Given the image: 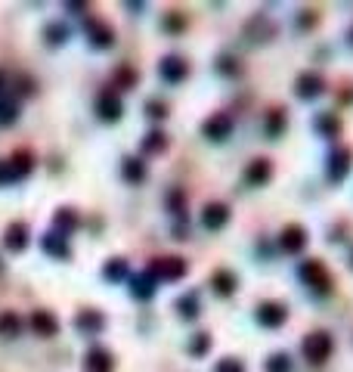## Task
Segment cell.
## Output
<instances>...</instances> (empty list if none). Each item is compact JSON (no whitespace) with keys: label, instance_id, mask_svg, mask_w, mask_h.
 <instances>
[{"label":"cell","instance_id":"1","mask_svg":"<svg viewBox=\"0 0 353 372\" xmlns=\"http://www.w3.org/2000/svg\"><path fill=\"white\" fill-rule=\"evenodd\" d=\"M332 353V335L328 332H313L303 338V357L310 360L313 366H322Z\"/></svg>","mask_w":353,"mask_h":372},{"label":"cell","instance_id":"2","mask_svg":"<svg viewBox=\"0 0 353 372\" xmlns=\"http://www.w3.org/2000/svg\"><path fill=\"white\" fill-rule=\"evenodd\" d=\"M149 273H152L155 279H164V282H177V279L186 276V260L183 258H158L152 267H149Z\"/></svg>","mask_w":353,"mask_h":372},{"label":"cell","instance_id":"3","mask_svg":"<svg viewBox=\"0 0 353 372\" xmlns=\"http://www.w3.org/2000/svg\"><path fill=\"white\" fill-rule=\"evenodd\" d=\"M301 279L310 285V289H316V291H319V295H325V291H328V285H332V282H328V273H325V267H322L319 260H313V258H310V260H303V264H301Z\"/></svg>","mask_w":353,"mask_h":372},{"label":"cell","instance_id":"4","mask_svg":"<svg viewBox=\"0 0 353 372\" xmlns=\"http://www.w3.org/2000/svg\"><path fill=\"white\" fill-rule=\"evenodd\" d=\"M285 320H288V307H285V304H279V301H264V304L257 307V322H260V326L279 329Z\"/></svg>","mask_w":353,"mask_h":372},{"label":"cell","instance_id":"5","mask_svg":"<svg viewBox=\"0 0 353 372\" xmlns=\"http://www.w3.org/2000/svg\"><path fill=\"white\" fill-rule=\"evenodd\" d=\"M158 74L167 84H180V81H186V74H189V65H186V59H180V56H164L158 65Z\"/></svg>","mask_w":353,"mask_h":372},{"label":"cell","instance_id":"6","mask_svg":"<svg viewBox=\"0 0 353 372\" xmlns=\"http://www.w3.org/2000/svg\"><path fill=\"white\" fill-rule=\"evenodd\" d=\"M202 130L208 140H226V136L233 134V118H229L226 112H217V115H211L208 121L202 124Z\"/></svg>","mask_w":353,"mask_h":372},{"label":"cell","instance_id":"7","mask_svg":"<svg viewBox=\"0 0 353 372\" xmlns=\"http://www.w3.org/2000/svg\"><path fill=\"white\" fill-rule=\"evenodd\" d=\"M279 245H282V251L297 254L303 245H307V229L297 227V223H288V227L282 229V236H279Z\"/></svg>","mask_w":353,"mask_h":372},{"label":"cell","instance_id":"8","mask_svg":"<svg viewBox=\"0 0 353 372\" xmlns=\"http://www.w3.org/2000/svg\"><path fill=\"white\" fill-rule=\"evenodd\" d=\"M96 112L103 121H118L121 118V96L115 90H103L96 99Z\"/></svg>","mask_w":353,"mask_h":372},{"label":"cell","instance_id":"9","mask_svg":"<svg viewBox=\"0 0 353 372\" xmlns=\"http://www.w3.org/2000/svg\"><path fill=\"white\" fill-rule=\"evenodd\" d=\"M31 329H34V335H41V338H53V335L59 332V320H56L50 310H34V313H31Z\"/></svg>","mask_w":353,"mask_h":372},{"label":"cell","instance_id":"10","mask_svg":"<svg viewBox=\"0 0 353 372\" xmlns=\"http://www.w3.org/2000/svg\"><path fill=\"white\" fill-rule=\"evenodd\" d=\"M74 326H78L81 335H99L105 329V316L99 313V310H81Z\"/></svg>","mask_w":353,"mask_h":372},{"label":"cell","instance_id":"11","mask_svg":"<svg viewBox=\"0 0 353 372\" xmlns=\"http://www.w3.org/2000/svg\"><path fill=\"white\" fill-rule=\"evenodd\" d=\"M43 251H47L50 258H56V260L72 258V245H68V239L62 233H47L43 236Z\"/></svg>","mask_w":353,"mask_h":372},{"label":"cell","instance_id":"12","mask_svg":"<svg viewBox=\"0 0 353 372\" xmlns=\"http://www.w3.org/2000/svg\"><path fill=\"white\" fill-rule=\"evenodd\" d=\"M87 37L93 41V47H111L115 43V31L99 19H87Z\"/></svg>","mask_w":353,"mask_h":372},{"label":"cell","instance_id":"13","mask_svg":"<svg viewBox=\"0 0 353 372\" xmlns=\"http://www.w3.org/2000/svg\"><path fill=\"white\" fill-rule=\"evenodd\" d=\"M226 220H229V208L223 202H211V205H204V214H202V223L208 229H223L226 227Z\"/></svg>","mask_w":353,"mask_h":372},{"label":"cell","instance_id":"14","mask_svg":"<svg viewBox=\"0 0 353 372\" xmlns=\"http://www.w3.org/2000/svg\"><path fill=\"white\" fill-rule=\"evenodd\" d=\"M270 177H272L270 158H254L251 165H248V171H245V180H248L251 186H264Z\"/></svg>","mask_w":353,"mask_h":372},{"label":"cell","instance_id":"15","mask_svg":"<svg viewBox=\"0 0 353 372\" xmlns=\"http://www.w3.org/2000/svg\"><path fill=\"white\" fill-rule=\"evenodd\" d=\"M322 93V78L316 72H303L297 78V96L301 99H316Z\"/></svg>","mask_w":353,"mask_h":372},{"label":"cell","instance_id":"16","mask_svg":"<svg viewBox=\"0 0 353 372\" xmlns=\"http://www.w3.org/2000/svg\"><path fill=\"white\" fill-rule=\"evenodd\" d=\"M3 245L10 248V251H22V248L28 245V227H25V223H10L3 233Z\"/></svg>","mask_w":353,"mask_h":372},{"label":"cell","instance_id":"17","mask_svg":"<svg viewBox=\"0 0 353 372\" xmlns=\"http://www.w3.org/2000/svg\"><path fill=\"white\" fill-rule=\"evenodd\" d=\"M10 171H12V180H22V177H28L31 174V167H34V158H31V152H16L10 161Z\"/></svg>","mask_w":353,"mask_h":372},{"label":"cell","instance_id":"18","mask_svg":"<svg viewBox=\"0 0 353 372\" xmlns=\"http://www.w3.org/2000/svg\"><path fill=\"white\" fill-rule=\"evenodd\" d=\"M130 282H133V285H130L133 298H142V301H146V298H152V295H155V276H152L149 270H146V273H140V276H133Z\"/></svg>","mask_w":353,"mask_h":372},{"label":"cell","instance_id":"19","mask_svg":"<svg viewBox=\"0 0 353 372\" xmlns=\"http://www.w3.org/2000/svg\"><path fill=\"white\" fill-rule=\"evenodd\" d=\"M121 174H124L127 183H142V180H146V161L142 158H124Z\"/></svg>","mask_w":353,"mask_h":372},{"label":"cell","instance_id":"20","mask_svg":"<svg viewBox=\"0 0 353 372\" xmlns=\"http://www.w3.org/2000/svg\"><path fill=\"white\" fill-rule=\"evenodd\" d=\"M87 369L90 372H111V353L103 351V347H93L87 353Z\"/></svg>","mask_w":353,"mask_h":372},{"label":"cell","instance_id":"21","mask_svg":"<svg viewBox=\"0 0 353 372\" xmlns=\"http://www.w3.org/2000/svg\"><path fill=\"white\" fill-rule=\"evenodd\" d=\"M347 167H350V152H347V149H338V152L328 158V177L341 180L347 174Z\"/></svg>","mask_w":353,"mask_h":372},{"label":"cell","instance_id":"22","mask_svg":"<svg viewBox=\"0 0 353 372\" xmlns=\"http://www.w3.org/2000/svg\"><path fill=\"white\" fill-rule=\"evenodd\" d=\"M53 223L62 229V236H68V233H74V229H78L81 217L74 214L72 208H59V211H56V217H53Z\"/></svg>","mask_w":353,"mask_h":372},{"label":"cell","instance_id":"23","mask_svg":"<svg viewBox=\"0 0 353 372\" xmlns=\"http://www.w3.org/2000/svg\"><path fill=\"white\" fill-rule=\"evenodd\" d=\"M211 285H214L217 295H233V291H235V273L217 270L214 276H211Z\"/></svg>","mask_w":353,"mask_h":372},{"label":"cell","instance_id":"24","mask_svg":"<svg viewBox=\"0 0 353 372\" xmlns=\"http://www.w3.org/2000/svg\"><path fill=\"white\" fill-rule=\"evenodd\" d=\"M164 149H167L164 130H149L146 140H142V152H146V155H158V152H164Z\"/></svg>","mask_w":353,"mask_h":372},{"label":"cell","instance_id":"25","mask_svg":"<svg viewBox=\"0 0 353 372\" xmlns=\"http://www.w3.org/2000/svg\"><path fill=\"white\" fill-rule=\"evenodd\" d=\"M19 329H22V320H19V313H12V310H3V313H0V335H3V338H16Z\"/></svg>","mask_w":353,"mask_h":372},{"label":"cell","instance_id":"26","mask_svg":"<svg viewBox=\"0 0 353 372\" xmlns=\"http://www.w3.org/2000/svg\"><path fill=\"white\" fill-rule=\"evenodd\" d=\"M177 310H180V316H183V320H195V316H198V298L192 295V291H189V295H183L177 301Z\"/></svg>","mask_w":353,"mask_h":372},{"label":"cell","instance_id":"27","mask_svg":"<svg viewBox=\"0 0 353 372\" xmlns=\"http://www.w3.org/2000/svg\"><path fill=\"white\" fill-rule=\"evenodd\" d=\"M211 351V335L208 332H195L189 341V353L192 357H204V353Z\"/></svg>","mask_w":353,"mask_h":372},{"label":"cell","instance_id":"28","mask_svg":"<svg viewBox=\"0 0 353 372\" xmlns=\"http://www.w3.org/2000/svg\"><path fill=\"white\" fill-rule=\"evenodd\" d=\"M285 130V112L282 109H272L270 115H266V134L270 136H279Z\"/></svg>","mask_w":353,"mask_h":372},{"label":"cell","instance_id":"29","mask_svg":"<svg viewBox=\"0 0 353 372\" xmlns=\"http://www.w3.org/2000/svg\"><path fill=\"white\" fill-rule=\"evenodd\" d=\"M103 276H105V279H111V282H118V279L127 276V264H124L121 258L109 260V264H105V270H103Z\"/></svg>","mask_w":353,"mask_h":372},{"label":"cell","instance_id":"30","mask_svg":"<svg viewBox=\"0 0 353 372\" xmlns=\"http://www.w3.org/2000/svg\"><path fill=\"white\" fill-rule=\"evenodd\" d=\"M47 43H53V47H59V43H65L68 41V28L65 25H59V22H53V25H47Z\"/></svg>","mask_w":353,"mask_h":372},{"label":"cell","instance_id":"31","mask_svg":"<svg viewBox=\"0 0 353 372\" xmlns=\"http://www.w3.org/2000/svg\"><path fill=\"white\" fill-rule=\"evenodd\" d=\"M291 357L288 353H272L270 360H266V372H291Z\"/></svg>","mask_w":353,"mask_h":372},{"label":"cell","instance_id":"32","mask_svg":"<svg viewBox=\"0 0 353 372\" xmlns=\"http://www.w3.org/2000/svg\"><path fill=\"white\" fill-rule=\"evenodd\" d=\"M19 118V103L16 99H0V124H12Z\"/></svg>","mask_w":353,"mask_h":372},{"label":"cell","instance_id":"33","mask_svg":"<svg viewBox=\"0 0 353 372\" xmlns=\"http://www.w3.org/2000/svg\"><path fill=\"white\" fill-rule=\"evenodd\" d=\"M316 127H319L322 136H334L341 130V121L334 115H319V121H316Z\"/></svg>","mask_w":353,"mask_h":372},{"label":"cell","instance_id":"34","mask_svg":"<svg viewBox=\"0 0 353 372\" xmlns=\"http://www.w3.org/2000/svg\"><path fill=\"white\" fill-rule=\"evenodd\" d=\"M167 205H171V211L177 217L186 214V198H183V189H171V196H167Z\"/></svg>","mask_w":353,"mask_h":372},{"label":"cell","instance_id":"35","mask_svg":"<svg viewBox=\"0 0 353 372\" xmlns=\"http://www.w3.org/2000/svg\"><path fill=\"white\" fill-rule=\"evenodd\" d=\"M217 68H220L223 74H239V59H233V56H220V62H217Z\"/></svg>","mask_w":353,"mask_h":372},{"label":"cell","instance_id":"36","mask_svg":"<svg viewBox=\"0 0 353 372\" xmlns=\"http://www.w3.org/2000/svg\"><path fill=\"white\" fill-rule=\"evenodd\" d=\"M217 372H245V366H242V360L226 357V360H220V363H217Z\"/></svg>","mask_w":353,"mask_h":372},{"label":"cell","instance_id":"37","mask_svg":"<svg viewBox=\"0 0 353 372\" xmlns=\"http://www.w3.org/2000/svg\"><path fill=\"white\" fill-rule=\"evenodd\" d=\"M146 112H149V118H167V105L158 103V99H149V103H146Z\"/></svg>","mask_w":353,"mask_h":372},{"label":"cell","instance_id":"38","mask_svg":"<svg viewBox=\"0 0 353 372\" xmlns=\"http://www.w3.org/2000/svg\"><path fill=\"white\" fill-rule=\"evenodd\" d=\"M6 183H12V171L6 161H0V186H6Z\"/></svg>","mask_w":353,"mask_h":372},{"label":"cell","instance_id":"39","mask_svg":"<svg viewBox=\"0 0 353 372\" xmlns=\"http://www.w3.org/2000/svg\"><path fill=\"white\" fill-rule=\"evenodd\" d=\"M164 25H167L171 31H180V28H183V19H180L177 12H173V16H167V22H164Z\"/></svg>","mask_w":353,"mask_h":372},{"label":"cell","instance_id":"40","mask_svg":"<svg viewBox=\"0 0 353 372\" xmlns=\"http://www.w3.org/2000/svg\"><path fill=\"white\" fill-rule=\"evenodd\" d=\"M6 84H10V78H6V72H0V96H3V90H6Z\"/></svg>","mask_w":353,"mask_h":372},{"label":"cell","instance_id":"41","mask_svg":"<svg viewBox=\"0 0 353 372\" xmlns=\"http://www.w3.org/2000/svg\"><path fill=\"white\" fill-rule=\"evenodd\" d=\"M0 270H3V264H0Z\"/></svg>","mask_w":353,"mask_h":372}]
</instances>
